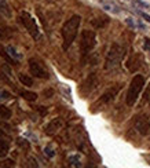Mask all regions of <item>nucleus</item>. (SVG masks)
Wrapping results in <instances>:
<instances>
[{"instance_id":"5","label":"nucleus","mask_w":150,"mask_h":168,"mask_svg":"<svg viewBox=\"0 0 150 168\" xmlns=\"http://www.w3.org/2000/svg\"><path fill=\"white\" fill-rule=\"evenodd\" d=\"M20 21H21V24L24 25V28L28 30L29 35H31L35 40H39L40 39V29L36 24V19H35L28 11H22V13L20 14Z\"/></svg>"},{"instance_id":"13","label":"nucleus","mask_w":150,"mask_h":168,"mask_svg":"<svg viewBox=\"0 0 150 168\" xmlns=\"http://www.w3.org/2000/svg\"><path fill=\"white\" fill-rule=\"evenodd\" d=\"M20 95L22 96L25 101H29V102H35L37 99V94L36 92H32V91H28V90L20 91Z\"/></svg>"},{"instance_id":"18","label":"nucleus","mask_w":150,"mask_h":168,"mask_svg":"<svg viewBox=\"0 0 150 168\" xmlns=\"http://www.w3.org/2000/svg\"><path fill=\"white\" fill-rule=\"evenodd\" d=\"M7 51H9V54L11 55L14 59H21V58H22V54H20V52L17 51V48L13 46H7Z\"/></svg>"},{"instance_id":"22","label":"nucleus","mask_w":150,"mask_h":168,"mask_svg":"<svg viewBox=\"0 0 150 168\" xmlns=\"http://www.w3.org/2000/svg\"><path fill=\"white\" fill-rule=\"evenodd\" d=\"M18 145L21 146V147H25V149H29V143L26 142V139H22V138H18Z\"/></svg>"},{"instance_id":"3","label":"nucleus","mask_w":150,"mask_h":168,"mask_svg":"<svg viewBox=\"0 0 150 168\" xmlns=\"http://www.w3.org/2000/svg\"><path fill=\"white\" fill-rule=\"evenodd\" d=\"M125 57V48L119 43H113L106 54L105 59V69L106 70H114L121 65L123 59Z\"/></svg>"},{"instance_id":"12","label":"nucleus","mask_w":150,"mask_h":168,"mask_svg":"<svg viewBox=\"0 0 150 168\" xmlns=\"http://www.w3.org/2000/svg\"><path fill=\"white\" fill-rule=\"evenodd\" d=\"M109 17H98V18H94L91 21V24H92V26L94 28H97V29H102V28H105L106 25L109 24Z\"/></svg>"},{"instance_id":"2","label":"nucleus","mask_w":150,"mask_h":168,"mask_svg":"<svg viewBox=\"0 0 150 168\" xmlns=\"http://www.w3.org/2000/svg\"><path fill=\"white\" fill-rule=\"evenodd\" d=\"M97 46V35L94 30L90 29H84L81 32V37H80V61L81 65L87 62L90 54L92 52V50Z\"/></svg>"},{"instance_id":"8","label":"nucleus","mask_w":150,"mask_h":168,"mask_svg":"<svg viewBox=\"0 0 150 168\" xmlns=\"http://www.w3.org/2000/svg\"><path fill=\"white\" fill-rule=\"evenodd\" d=\"M120 88H121V85H116V87H112V88H109V90H106L105 92L102 94V96L97 101L95 106H97V105H108V103H110V102L117 96Z\"/></svg>"},{"instance_id":"26","label":"nucleus","mask_w":150,"mask_h":168,"mask_svg":"<svg viewBox=\"0 0 150 168\" xmlns=\"http://www.w3.org/2000/svg\"><path fill=\"white\" fill-rule=\"evenodd\" d=\"M139 14H141V15H142V18H143L145 21H147V22H149V24H150V15H149V14L142 13V11H139Z\"/></svg>"},{"instance_id":"21","label":"nucleus","mask_w":150,"mask_h":168,"mask_svg":"<svg viewBox=\"0 0 150 168\" xmlns=\"http://www.w3.org/2000/svg\"><path fill=\"white\" fill-rule=\"evenodd\" d=\"M10 96H11V94H10L9 91L4 90V88H0V101H6V99H10Z\"/></svg>"},{"instance_id":"27","label":"nucleus","mask_w":150,"mask_h":168,"mask_svg":"<svg viewBox=\"0 0 150 168\" xmlns=\"http://www.w3.org/2000/svg\"><path fill=\"white\" fill-rule=\"evenodd\" d=\"M127 24L130 25L131 28H135V24H134V22H132V18H127Z\"/></svg>"},{"instance_id":"23","label":"nucleus","mask_w":150,"mask_h":168,"mask_svg":"<svg viewBox=\"0 0 150 168\" xmlns=\"http://www.w3.org/2000/svg\"><path fill=\"white\" fill-rule=\"evenodd\" d=\"M143 41H145V43H143V48L146 50V51H150V39L146 37Z\"/></svg>"},{"instance_id":"4","label":"nucleus","mask_w":150,"mask_h":168,"mask_svg":"<svg viewBox=\"0 0 150 168\" xmlns=\"http://www.w3.org/2000/svg\"><path fill=\"white\" fill-rule=\"evenodd\" d=\"M143 87H145V77L142 76V74L134 76L130 83V87H128L127 96H125V102H127L128 106H134V105L136 103V101H138Z\"/></svg>"},{"instance_id":"17","label":"nucleus","mask_w":150,"mask_h":168,"mask_svg":"<svg viewBox=\"0 0 150 168\" xmlns=\"http://www.w3.org/2000/svg\"><path fill=\"white\" fill-rule=\"evenodd\" d=\"M0 54H2L4 58H6V61L10 63V65H15V63H17V59H14V58H13L11 55L9 54V51H7V48L4 50L3 47H0Z\"/></svg>"},{"instance_id":"9","label":"nucleus","mask_w":150,"mask_h":168,"mask_svg":"<svg viewBox=\"0 0 150 168\" xmlns=\"http://www.w3.org/2000/svg\"><path fill=\"white\" fill-rule=\"evenodd\" d=\"M61 128H62V120L59 117H55V118H53L47 125H46L44 132L51 136V135H55Z\"/></svg>"},{"instance_id":"20","label":"nucleus","mask_w":150,"mask_h":168,"mask_svg":"<svg viewBox=\"0 0 150 168\" xmlns=\"http://www.w3.org/2000/svg\"><path fill=\"white\" fill-rule=\"evenodd\" d=\"M44 154L48 157V159H53V157H55V150H54L53 146H46L44 147Z\"/></svg>"},{"instance_id":"1","label":"nucleus","mask_w":150,"mask_h":168,"mask_svg":"<svg viewBox=\"0 0 150 168\" xmlns=\"http://www.w3.org/2000/svg\"><path fill=\"white\" fill-rule=\"evenodd\" d=\"M80 24H81V17L80 15H72L64 25H62V29H61L62 48H64L65 51L69 50L70 46L73 44V41L76 40Z\"/></svg>"},{"instance_id":"10","label":"nucleus","mask_w":150,"mask_h":168,"mask_svg":"<svg viewBox=\"0 0 150 168\" xmlns=\"http://www.w3.org/2000/svg\"><path fill=\"white\" fill-rule=\"evenodd\" d=\"M9 151H10V139L3 132H0V159H4L9 154Z\"/></svg>"},{"instance_id":"16","label":"nucleus","mask_w":150,"mask_h":168,"mask_svg":"<svg viewBox=\"0 0 150 168\" xmlns=\"http://www.w3.org/2000/svg\"><path fill=\"white\" fill-rule=\"evenodd\" d=\"M13 35V29L11 28H7V26H3L0 28V39L2 40H6V39H10Z\"/></svg>"},{"instance_id":"11","label":"nucleus","mask_w":150,"mask_h":168,"mask_svg":"<svg viewBox=\"0 0 150 168\" xmlns=\"http://www.w3.org/2000/svg\"><path fill=\"white\" fill-rule=\"evenodd\" d=\"M142 63H143V58H142V55H134L131 59H128L127 66H128V69H130L131 72H136L142 66Z\"/></svg>"},{"instance_id":"14","label":"nucleus","mask_w":150,"mask_h":168,"mask_svg":"<svg viewBox=\"0 0 150 168\" xmlns=\"http://www.w3.org/2000/svg\"><path fill=\"white\" fill-rule=\"evenodd\" d=\"M18 79H20V81L22 83L25 87H32V85H33V79H32L29 74L20 73V74H18Z\"/></svg>"},{"instance_id":"25","label":"nucleus","mask_w":150,"mask_h":168,"mask_svg":"<svg viewBox=\"0 0 150 168\" xmlns=\"http://www.w3.org/2000/svg\"><path fill=\"white\" fill-rule=\"evenodd\" d=\"M135 4H138V6H141V7H145V8H149V3H145V2H142V0H135Z\"/></svg>"},{"instance_id":"6","label":"nucleus","mask_w":150,"mask_h":168,"mask_svg":"<svg viewBox=\"0 0 150 168\" xmlns=\"http://www.w3.org/2000/svg\"><path fill=\"white\" fill-rule=\"evenodd\" d=\"M28 63H29V70H31V73L33 74L35 77H39V79H48V77H50L46 66L43 65V62L39 61L37 58H31V59L28 61Z\"/></svg>"},{"instance_id":"24","label":"nucleus","mask_w":150,"mask_h":168,"mask_svg":"<svg viewBox=\"0 0 150 168\" xmlns=\"http://www.w3.org/2000/svg\"><path fill=\"white\" fill-rule=\"evenodd\" d=\"M0 10H4L6 13H9L7 11V0H0Z\"/></svg>"},{"instance_id":"15","label":"nucleus","mask_w":150,"mask_h":168,"mask_svg":"<svg viewBox=\"0 0 150 168\" xmlns=\"http://www.w3.org/2000/svg\"><path fill=\"white\" fill-rule=\"evenodd\" d=\"M0 118H3V120H10L11 118L10 107H7L6 105H2V103H0Z\"/></svg>"},{"instance_id":"19","label":"nucleus","mask_w":150,"mask_h":168,"mask_svg":"<svg viewBox=\"0 0 150 168\" xmlns=\"http://www.w3.org/2000/svg\"><path fill=\"white\" fill-rule=\"evenodd\" d=\"M69 164L72 167H81V162H80V157L77 154H73V156L69 157Z\"/></svg>"},{"instance_id":"7","label":"nucleus","mask_w":150,"mask_h":168,"mask_svg":"<svg viewBox=\"0 0 150 168\" xmlns=\"http://www.w3.org/2000/svg\"><path fill=\"white\" fill-rule=\"evenodd\" d=\"M134 125H135L136 131L141 135H147L150 132V120L146 114H138L135 116V120H134Z\"/></svg>"}]
</instances>
